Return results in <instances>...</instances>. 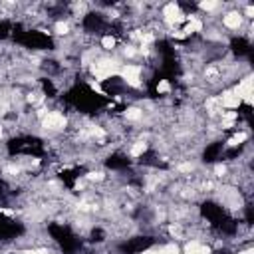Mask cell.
<instances>
[{
	"instance_id": "obj_1",
	"label": "cell",
	"mask_w": 254,
	"mask_h": 254,
	"mask_svg": "<svg viewBox=\"0 0 254 254\" xmlns=\"http://www.w3.org/2000/svg\"><path fill=\"white\" fill-rule=\"evenodd\" d=\"M244 16L238 8H232V10H226L222 12V18H220V24H222V30H228V32H238L244 28Z\"/></svg>"
}]
</instances>
